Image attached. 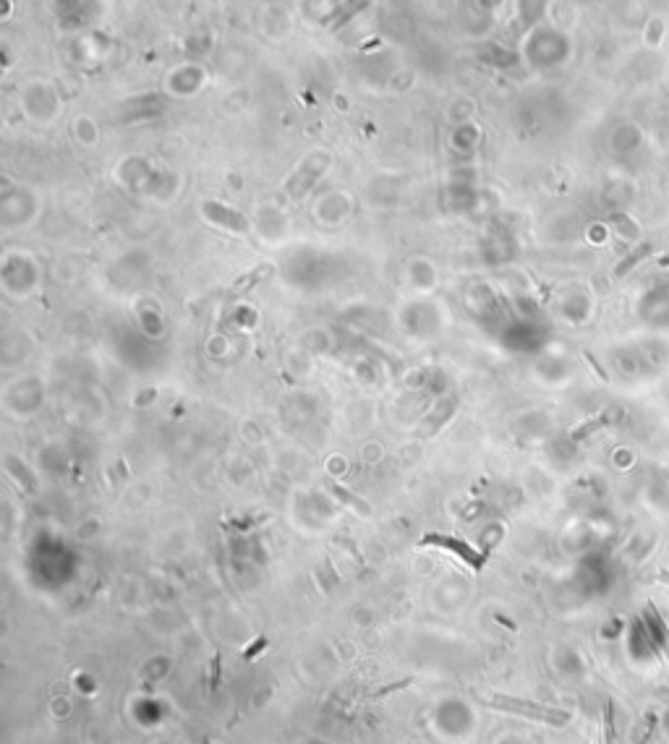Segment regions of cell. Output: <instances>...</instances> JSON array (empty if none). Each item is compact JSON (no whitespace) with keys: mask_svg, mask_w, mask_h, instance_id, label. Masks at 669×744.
<instances>
[{"mask_svg":"<svg viewBox=\"0 0 669 744\" xmlns=\"http://www.w3.org/2000/svg\"><path fill=\"white\" fill-rule=\"evenodd\" d=\"M484 705H489L494 710L523 715V718H531V721H544V724H552V726H565L570 721L568 710H557V708H549V705L531 703V700L510 697V694H494L489 700H484Z\"/></svg>","mask_w":669,"mask_h":744,"instance_id":"cell-1","label":"cell"},{"mask_svg":"<svg viewBox=\"0 0 669 744\" xmlns=\"http://www.w3.org/2000/svg\"><path fill=\"white\" fill-rule=\"evenodd\" d=\"M421 546H442V548H447V551H452V554H458L463 562H468L473 569H481L484 567V556L479 554V551H473L466 541H460V538H452V536H440V533H429V536H424L421 538Z\"/></svg>","mask_w":669,"mask_h":744,"instance_id":"cell-2","label":"cell"},{"mask_svg":"<svg viewBox=\"0 0 669 744\" xmlns=\"http://www.w3.org/2000/svg\"><path fill=\"white\" fill-rule=\"evenodd\" d=\"M264 645H267V640H264V637H261L259 643L254 645V648H249V650H246V653H243V655H246V658H251V655L257 653V650H259V648H264Z\"/></svg>","mask_w":669,"mask_h":744,"instance_id":"cell-3","label":"cell"}]
</instances>
